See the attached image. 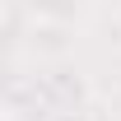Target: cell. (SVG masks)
Wrapping results in <instances>:
<instances>
[{"label": "cell", "mask_w": 121, "mask_h": 121, "mask_svg": "<svg viewBox=\"0 0 121 121\" xmlns=\"http://www.w3.org/2000/svg\"><path fill=\"white\" fill-rule=\"evenodd\" d=\"M47 121H93L84 107H65V112H56V117H47Z\"/></svg>", "instance_id": "cell-1"}]
</instances>
